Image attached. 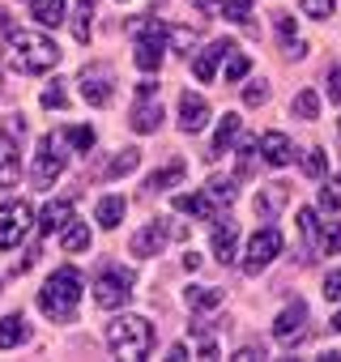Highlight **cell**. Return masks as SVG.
Returning a JSON list of instances; mask_svg holds the SVG:
<instances>
[{"instance_id":"obj_20","label":"cell","mask_w":341,"mask_h":362,"mask_svg":"<svg viewBox=\"0 0 341 362\" xmlns=\"http://www.w3.org/2000/svg\"><path fill=\"white\" fill-rule=\"evenodd\" d=\"M273 26H277V35H282V43H286V56H290V60L307 56V43L299 39V26H294L290 13H273Z\"/></svg>"},{"instance_id":"obj_52","label":"cell","mask_w":341,"mask_h":362,"mask_svg":"<svg viewBox=\"0 0 341 362\" xmlns=\"http://www.w3.org/2000/svg\"><path fill=\"white\" fill-rule=\"evenodd\" d=\"M120 5H128V0H120Z\"/></svg>"},{"instance_id":"obj_9","label":"cell","mask_w":341,"mask_h":362,"mask_svg":"<svg viewBox=\"0 0 341 362\" xmlns=\"http://www.w3.org/2000/svg\"><path fill=\"white\" fill-rule=\"evenodd\" d=\"M307 320H311V311H307V303H286L282 311H277V320H273V341L277 345H299L303 337H307Z\"/></svg>"},{"instance_id":"obj_30","label":"cell","mask_w":341,"mask_h":362,"mask_svg":"<svg viewBox=\"0 0 341 362\" xmlns=\"http://www.w3.org/2000/svg\"><path fill=\"white\" fill-rule=\"evenodd\" d=\"M137 162H141V149H120V153H115V158H111L98 175H103V179H120V175L137 170Z\"/></svg>"},{"instance_id":"obj_28","label":"cell","mask_w":341,"mask_h":362,"mask_svg":"<svg viewBox=\"0 0 341 362\" xmlns=\"http://www.w3.org/2000/svg\"><path fill=\"white\" fill-rule=\"evenodd\" d=\"M282 209H286V188H282V184H273V188H265V192L256 197V214H260L265 222L277 218Z\"/></svg>"},{"instance_id":"obj_32","label":"cell","mask_w":341,"mask_h":362,"mask_svg":"<svg viewBox=\"0 0 341 362\" xmlns=\"http://www.w3.org/2000/svg\"><path fill=\"white\" fill-rule=\"evenodd\" d=\"M299 166H303V175H307V179H324V170H328V153H324L320 145H316V149H303Z\"/></svg>"},{"instance_id":"obj_7","label":"cell","mask_w":341,"mask_h":362,"mask_svg":"<svg viewBox=\"0 0 341 362\" xmlns=\"http://www.w3.org/2000/svg\"><path fill=\"white\" fill-rule=\"evenodd\" d=\"M30 205L26 201H9V205H0V252H13L26 235H30Z\"/></svg>"},{"instance_id":"obj_22","label":"cell","mask_w":341,"mask_h":362,"mask_svg":"<svg viewBox=\"0 0 341 362\" xmlns=\"http://www.w3.org/2000/svg\"><path fill=\"white\" fill-rule=\"evenodd\" d=\"M30 18L39 26H60L69 22V9H64V0H30Z\"/></svg>"},{"instance_id":"obj_54","label":"cell","mask_w":341,"mask_h":362,"mask_svg":"<svg viewBox=\"0 0 341 362\" xmlns=\"http://www.w3.org/2000/svg\"><path fill=\"white\" fill-rule=\"evenodd\" d=\"M90 5H94V0H90Z\"/></svg>"},{"instance_id":"obj_18","label":"cell","mask_w":341,"mask_h":362,"mask_svg":"<svg viewBox=\"0 0 341 362\" xmlns=\"http://www.w3.org/2000/svg\"><path fill=\"white\" fill-rule=\"evenodd\" d=\"M239 128H243V119L231 111V115H222V124H218V132H214V141H209V158H222V153H231V145L239 141Z\"/></svg>"},{"instance_id":"obj_26","label":"cell","mask_w":341,"mask_h":362,"mask_svg":"<svg viewBox=\"0 0 341 362\" xmlns=\"http://www.w3.org/2000/svg\"><path fill=\"white\" fill-rule=\"evenodd\" d=\"M30 337V324L22 320V315H5L0 320V349H13V345H22Z\"/></svg>"},{"instance_id":"obj_36","label":"cell","mask_w":341,"mask_h":362,"mask_svg":"<svg viewBox=\"0 0 341 362\" xmlns=\"http://www.w3.org/2000/svg\"><path fill=\"white\" fill-rule=\"evenodd\" d=\"M166 47H175V56H188V52L197 47V30H188V26H170Z\"/></svg>"},{"instance_id":"obj_34","label":"cell","mask_w":341,"mask_h":362,"mask_svg":"<svg viewBox=\"0 0 341 362\" xmlns=\"http://www.w3.org/2000/svg\"><path fill=\"white\" fill-rule=\"evenodd\" d=\"M290 111H294V119H316L320 115V94H311V90H303V94H294V103H290Z\"/></svg>"},{"instance_id":"obj_8","label":"cell","mask_w":341,"mask_h":362,"mask_svg":"<svg viewBox=\"0 0 341 362\" xmlns=\"http://www.w3.org/2000/svg\"><path fill=\"white\" fill-rule=\"evenodd\" d=\"M277 256H282V235H277V226H265V230H256V235L248 239V247H243V273H260V269H269Z\"/></svg>"},{"instance_id":"obj_43","label":"cell","mask_w":341,"mask_h":362,"mask_svg":"<svg viewBox=\"0 0 341 362\" xmlns=\"http://www.w3.org/2000/svg\"><path fill=\"white\" fill-rule=\"evenodd\" d=\"M269 98V81H248V90H243V103L248 107H260Z\"/></svg>"},{"instance_id":"obj_48","label":"cell","mask_w":341,"mask_h":362,"mask_svg":"<svg viewBox=\"0 0 341 362\" xmlns=\"http://www.w3.org/2000/svg\"><path fill=\"white\" fill-rule=\"evenodd\" d=\"M154 90H158L154 81H141V86H137V98H154Z\"/></svg>"},{"instance_id":"obj_31","label":"cell","mask_w":341,"mask_h":362,"mask_svg":"<svg viewBox=\"0 0 341 362\" xmlns=\"http://www.w3.org/2000/svg\"><path fill=\"white\" fill-rule=\"evenodd\" d=\"M205 197H209L218 209H226V205L235 201V179H226V175H214L209 184H205Z\"/></svg>"},{"instance_id":"obj_49","label":"cell","mask_w":341,"mask_h":362,"mask_svg":"<svg viewBox=\"0 0 341 362\" xmlns=\"http://www.w3.org/2000/svg\"><path fill=\"white\" fill-rule=\"evenodd\" d=\"M9 30H13V22H9V13H5V9H0V35H9Z\"/></svg>"},{"instance_id":"obj_14","label":"cell","mask_w":341,"mask_h":362,"mask_svg":"<svg viewBox=\"0 0 341 362\" xmlns=\"http://www.w3.org/2000/svg\"><path fill=\"white\" fill-rule=\"evenodd\" d=\"M209 124V103L201 98V94H180V128L184 132H201Z\"/></svg>"},{"instance_id":"obj_16","label":"cell","mask_w":341,"mask_h":362,"mask_svg":"<svg viewBox=\"0 0 341 362\" xmlns=\"http://www.w3.org/2000/svg\"><path fill=\"white\" fill-rule=\"evenodd\" d=\"M162 52H166V39H154V35H137V69L141 73H158L162 69Z\"/></svg>"},{"instance_id":"obj_37","label":"cell","mask_w":341,"mask_h":362,"mask_svg":"<svg viewBox=\"0 0 341 362\" xmlns=\"http://www.w3.org/2000/svg\"><path fill=\"white\" fill-rule=\"evenodd\" d=\"M90 18H94V5H90V0H81L77 13H73V39L77 43H90Z\"/></svg>"},{"instance_id":"obj_12","label":"cell","mask_w":341,"mask_h":362,"mask_svg":"<svg viewBox=\"0 0 341 362\" xmlns=\"http://www.w3.org/2000/svg\"><path fill=\"white\" fill-rule=\"evenodd\" d=\"M231 52H235V43H231V39H214V43H209V47H205V52L192 60V73H197V81H205V86H209V81L218 77V64H222Z\"/></svg>"},{"instance_id":"obj_39","label":"cell","mask_w":341,"mask_h":362,"mask_svg":"<svg viewBox=\"0 0 341 362\" xmlns=\"http://www.w3.org/2000/svg\"><path fill=\"white\" fill-rule=\"evenodd\" d=\"M43 107H47V111L69 107V81H52V86L43 90Z\"/></svg>"},{"instance_id":"obj_44","label":"cell","mask_w":341,"mask_h":362,"mask_svg":"<svg viewBox=\"0 0 341 362\" xmlns=\"http://www.w3.org/2000/svg\"><path fill=\"white\" fill-rule=\"evenodd\" d=\"M324 298H328V303H341V269L324 273Z\"/></svg>"},{"instance_id":"obj_15","label":"cell","mask_w":341,"mask_h":362,"mask_svg":"<svg viewBox=\"0 0 341 362\" xmlns=\"http://www.w3.org/2000/svg\"><path fill=\"white\" fill-rule=\"evenodd\" d=\"M162 107L158 103H149V98H137L132 103V115H128V124H132V132H141V136H149V132H158L162 128Z\"/></svg>"},{"instance_id":"obj_11","label":"cell","mask_w":341,"mask_h":362,"mask_svg":"<svg viewBox=\"0 0 341 362\" xmlns=\"http://www.w3.org/2000/svg\"><path fill=\"white\" fill-rule=\"evenodd\" d=\"M209 247H214L218 264H235V256H239V226H235L226 214L214 218V226H209Z\"/></svg>"},{"instance_id":"obj_47","label":"cell","mask_w":341,"mask_h":362,"mask_svg":"<svg viewBox=\"0 0 341 362\" xmlns=\"http://www.w3.org/2000/svg\"><path fill=\"white\" fill-rule=\"evenodd\" d=\"M192 5H197L201 13H218V9H222V0H192Z\"/></svg>"},{"instance_id":"obj_2","label":"cell","mask_w":341,"mask_h":362,"mask_svg":"<svg viewBox=\"0 0 341 362\" xmlns=\"http://www.w3.org/2000/svg\"><path fill=\"white\" fill-rule=\"evenodd\" d=\"M77 303H81V273L77 269H56L47 281H43V290H39V311L47 315V320H56V324H69L73 315H77Z\"/></svg>"},{"instance_id":"obj_45","label":"cell","mask_w":341,"mask_h":362,"mask_svg":"<svg viewBox=\"0 0 341 362\" xmlns=\"http://www.w3.org/2000/svg\"><path fill=\"white\" fill-rule=\"evenodd\" d=\"M328 98H333V103L341 107V64H337V69L328 73Z\"/></svg>"},{"instance_id":"obj_23","label":"cell","mask_w":341,"mask_h":362,"mask_svg":"<svg viewBox=\"0 0 341 362\" xmlns=\"http://www.w3.org/2000/svg\"><path fill=\"white\" fill-rule=\"evenodd\" d=\"M69 218H73V201H52V205L43 209V218H39V230H43V235H60Z\"/></svg>"},{"instance_id":"obj_53","label":"cell","mask_w":341,"mask_h":362,"mask_svg":"<svg viewBox=\"0 0 341 362\" xmlns=\"http://www.w3.org/2000/svg\"><path fill=\"white\" fill-rule=\"evenodd\" d=\"M337 128H341V119H337Z\"/></svg>"},{"instance_id":"obj_19","label":"cell","mask_w":341,"mask_h":362,"mask_svg":"<svg viewBox=\"0 0 341 362\" xmlns=\"http://www.w3.org/2000/svg\"><path fill=\"white\" fill-rule=\"evenodd\" d=\"M170 205H175L180 214H197L201 222H214L218 214H226V209H218V205H214V201L205 197V188H201L197 197H175V201H170Z\"/></svg>"},{"instance_id":"obj_4","label":"cell","mask_w":341,"mask_h":362,"mask_svg":"<svg viewBox=\"0 0 341 362\" xmlns=\"http://www.w3.org/2000/svg\"><path fill=\"white\" fill-rule=\"evenodd\" d=\"M69 132H47L43 136V145H39V153H35V166H30V179H35V188H52L56 179H60V170L69 166Z\"/></svg>"},{"instance_id":"obj_38","label":"cell","mask_w":341,"mask_h":362,"mask_svg":"<svg viewBox=\"0 0 341 362\" xmlns=\"http://www.w3.org/2000/svg\"><path fill=\"white\" fill-rule=\"evenodd\" d=\"M248 73H252V60H248V56H239V52H231V56H226V81H231V86H239Z\"/></svg>"},{"instance_id":"obj_50","label":"cell","mask_w":341,"mask_h":362,"mask_svg":"<svg viewBox=\"0 0 341 362\" xmlns=\"http://www.w3.org/2000/svg\"><path fill=\"white\" fill-rule=\"evenodd\" d=\"M333 332H341V311H337V315H333Z\"/></svg>"},{"instance_id":"obj_21","label":"cell","mask_w":341,"mask_h":362,"mask_svg":"<svg viewBox=\"0 0 341 362\" xmlns=\"http://www.w3.org/2000/svg\"><path fill=\"white\" fill-rule=\"evenodd\" d=\"M260 158L269 166H286L290 162V136L286 132H265L260 136Z\"/></svg>"},{"instance_id":"obj_1","label":"cell","mask_w":341,"mask_h":362,"mask_svg":"<svg viewBox=\"0 0 341 362\" xmlns=\"http://www.w3.org/2000/svg\"><path fill=\"white\" fill-rule=\"evenodd\" d=\"M5 52H9V64H13L18 73H26V77L47 73V69H56V60H60V47H56L47 35H39V30H9V35H5Z\"/></svg>"},{"instance_id":"obj_33","label":"cell","mask_w":341,"mask_h":362,"mask_svg":"<svg viewBox=\"0 0 341 362\" xmlns=\"http://www.w3.org/2000/svg\"><path fill=\"white\" fill-rule=\"evenodd\" d=\"M222 18H231V22L243 26L248 35L256 30V26H252V5H248V0H222Z\"/></svg>"},{"instance_id":"obj_6","label":"cell","mask_w":341,"mask_h":362,"mask_svg":"<svg viewBox=\"0 0 341 362\" xmlns=\"http://www.w3.org/2000/svg\"><path fill=\"white\" fill-rule=\"evenodd\" d=\"M128 298H132V277L124 269L103 264L98 277H94V303L103 311H120V307H128Z\"/></svg>"},{"instance_id":"obj_42","label":"cell","mask_w":341,"mask_h":362,"mask_svg":"<svg viewBox=\"0 0 341 362\" xmlns=\"http://www.w3.org/2000/svg\"><path fill=\"white\" fill-rule=\"evenodd\" d=\"M69 141H73V149H77V153H90V149H94V128H86V124H81V128H73V132H69Z\"/></svg>"},{"instance_id":"obj_10","label":"cell","mask_w":341,"mask_h":362,"mask_svg":"<svg viewBox=\"0 0 341 362\" xmlns=\"http://www.w3.org/2000/svg\"><path fill=\"white\" fill-rule=\"evenodd\" d=\"M77 86H81V98H86L90 107H107V103H111V86H115V73H111L107 64H90V69H81Z\"/></svg>"},{"instance_id":"obj_51","label":"cell","mask_w":341,"mask_h":362,"mask_svg":"<svg viewBox=\"0 0 341 362\" xmlns=\"http://www.w3.org/2000/svg\"><path fill=\"white\" fill-rule=\"evenodd\" d=\"M0 90H5V77H0Z\"/></svg>"},{"instance_id":"obj_24","label":"cell","mask_w":341,"mask_h":362,"mask_svg":"<svg viewBox=\"0 0 341 362\" xmlns=\"http://www.w3.org/2000/svg\"><path fill=\"white\" fill-rule=\"evenodd\" d=\"M184 170H188V166H184V158H170L158 175H149V184H145V188H149V192H166V188H175L180 179H184Z\"/></svg>"},{"instance_id":"obj_13","label":"cell","mask_w":341,"mask_h":362,"mask_svg":"<svg viewBox=\"0 0 341 362\" xmlns=\"http://www.w3.org/2000/svg\"><path fill=\"white\" fill-rule=\"evenodd\" d=\"M166 239H170V226L166 222H145L137 235H132V256H158L162 247H166Z\"/></svg>"},{"instance_id":"obj_35","label":"cell","mask_w":341,"mask_h":362,"mask_svg":"<svg viewBox=\"0 0 341 362\" xmlns=\"http://www.w3.org/2000/svg\"><path fill=\"white\" fill-rule=\"evenodd\" d=\"M320 209H324V214H341V175L324 179V188H320Z\"/></svg>"},{"instance_id":"obj_5","label":"cell","mask_w":341,"mask_h":362,"mask_svg":"<svg viewBox=\"0 0 341 362\" xmlns=\"http://www.w3.org/2000/svg\"><path fill=\"white\" fill-rule=\"evenodd\" d=\"M299 235H303V252H307V260L341 252V226L320 222L316 209H299Z\"/></svg>"},{"instance_id":"obj_27","label":"cell","mask_w":341,"mask_h":362,"mask_svg":"<svg viewBox=\"0 0 341 362\" xmlns=\"http://www.w3.org/2000/svg\"><path fill=\"white\" fill-rule=\"evenodd\" d=\"M184 298H188V307H192V311H214L226 294H222L218 286H188V290H184Z\"/></svg>"},{"instance_id":"obj_3","label":"cell","mask_w":341,"mask_h":362,"mask_svg":"<svg viewBox=\"0 0 341 362\" xmlns=\"http://www.w3.org/2000/svg\"><path fill=\"white\" fill-rule=\"evenodd\" d=\"M107 349L115 358H145L154 349V324L141 315H120L107 324Z\"/></svg>"},{"instance_id":"obj_17","label":"cell","mask_w":341,"mask_h":362,"mask_svg":"<svg viewBox=\"0 0 341 362\" xmlns=\"http://www.w3.org/2000/svg\"><path fill=\"white\" fill-rule=\"evenodd\" d=\"M22 175V158H18V145L9 132H0V188H13Z\"/></svg>"},{"instance_id":"obj_40","label":"cell","mask_w":341,"mask_h":362,"mask_svg":"<svg viewBox=\"0 0 341 362\" xmlns=\"http://www.w3.org/2000/svg\"><path fill=\"white\" fill-rule=\"evenodd\" d=\"M299 5H303V13H307V18L324 22V18H333V9H337V0H299Z\"/></svg>"},{"instance_id":"obj_41","label":"cell","mask_w":341,"mask_h":362,"mask_svg":"<svg viewBox=\"0 0 341 362\" xmlns=\"http://www.w3.org/2000/svg\"><path fill=\"white\" fill-rule=\"evenodd\" d=\"M256 153H260V145H252V141H243V145H239V170H235V179H239V175H252Z\"/></svg>"},{"instance_id":"obj_29","label":"cell","mask_w":341,"mask_h":362,"mask_svg":"<svg viewBox=\"0 0 341 362\" xmlns=\"http://www.w3.org/2000/svg\"><path fill=\"white\" fill-rule=\"evenodd\" d=\"M94 218H98L103 230H115V226L124 222V201H120V197H103V201L94 205Z\"/></svg>"},{"instance_id":"obj_25","label":"cell","mask_w":341,"mask_h":362,"mask_svg":"<svg viewBox=\"0 0 341 362\" xmlns=\"http://www.w3.org/2000/svg\"><path fill=\"white\" fill-rule=\"evenodd\" d=\"M60 247H64V252H73V256H77V252H86V247H90V226H86V222H77V218H69V222H64V230H60Z\"/></svg>"},{"instance_id":"obj_46","label":"cell","mask_w":341,"mask_h":362,"mask_svg":"<svg viewBox=\"0 0 341 362\" xmlns=\"http://www.w3.org/2000/svg\"><path fill=\"white\" fill-rule=\"evenodd\" d=\"M235 358H243V362H256V358H265V349H260V345H243V349H235Z\"/></svg>"}]
</instances>
